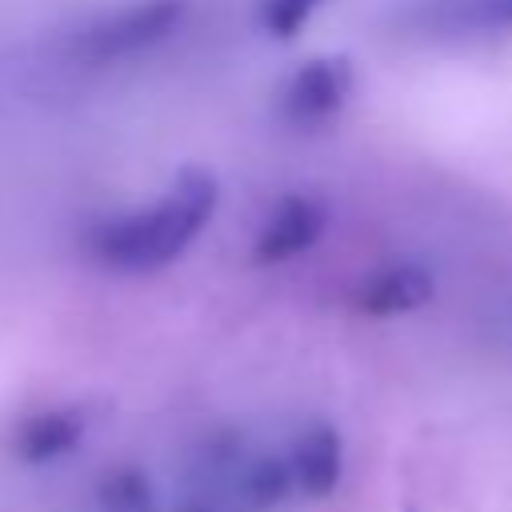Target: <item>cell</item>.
Here are the masks:
<instances>
[{
	"mask_svg": "<svg viewBox=\"0 0 512 512\" xmlns=\"http://www.w3.org/2000/svg\"><path fill=\"white\" fill-rule=\"evenodd\" d=\"M324 228H328L324 200L312 192H288L264 216L256 244H252V260L256 264H288V260L312 252L320 244Z\"/></svg>",
	"mask_w": 512,
	"mask_h": 512,
	"instance_id": "277c9868",
	"label": "cell"
},
{
	"mask_svg": "<svg viewBox=\"0 0 512 512\" xmlns=\"http://www.w3.org/2000/svg\"><path fill=\"white\" fill-rule=\"evenodd\" d=\"M216 204V176L208 168H184L152 204L100 220L88 232V252L100 268L112 272H156L192 248Z\"/></svg>",
	"mask_w": 512,
	"mask_h": 512,
	"instance_id": "6da1fadb",
	"label": "cell"
},
{
	"mask_svg": "<svg viewBox=\"0 0 512 512\" xmlns=\"http://www.w3.org/2000/svg\"><path fill=\"white\" fill-rule=\"evenodd\" d=\"M92 504H96V512H160V492L144 468L120 464L96 480Z\"/></svg>",
	"mask_w": 512,
	"mask_h": 512,
	"instance_id": "9c48e42d",
	"label": "cell"
},
{
	"mask_svg": "<svg viewBox=\"0 0 512 512\" xmlns=\"http://www.w3.org/2000/svg\"><path fill=\"white\" fill-rule=\"evenodd\" d=\"M324 0H260V28L268 36H280V40H292L320 8Z\"/></svg>",
	"mask_w": 512,
	"mask_h": 512,
	"instance_id": "8fae6325",
	"label": "cell"
},
{
	"mask_svg": "<svg viewBox=\"0 0 512 512\" xmlns=\"http://www.w3.org/2000/svg\"><path fill=\"white\" fill-rule=\"evenodd\" d=\"M84 436H88V416L80 408H72V404L36 408L12 428L8 452L28 468H44V464L72 456L84 444Z\"/></svg>",
	"mask_w": 512,
	"mask_h": 512,
	"instance_id": "52a82bcc",
	"label": "cell"
},
{
	"mask_svg": "<svg viewBox=\"0 0 512 512\" xmlns=\"http://www.w3.org/2000/svg\"><path fill=\"white\" fill-rule=\"evenodd\" d=\"M188 16V0H132L100 20H92L76 44L72 56L104 68V64H120V60H136L144 52H152L156 44H164Z\"/></svg>",
	"mask_w": 512,
	"mask_h": 512,
	"instance_id": "7a4b0ae2",
	"label": "cell"
},
{
	"mask_svg": "<svg viewBox=\"0 0 512 512\" xmlns=\"http://www.w3.org/2000/svg\"><path fill=\"white\" fill-rule=\"evenodd\" d=\"M432 20L440 28H468V32L512 28V0H436Z\"/></svg>",
	"mask_w": 512,
	"mask_h": 512,
	"instance_id": "30bf717a",
	"label": "cell"
},
{
	"mask_svg": "<svg viewBox=\"0 0 512 512\" xmlns=\"http://www.w3.org/2000/svg\"><path fill=\"white\" fill-rule=\"evenodd\" d=\"M172 512H224V504L212 500V496H204V492H188Z\"/></svg>",
	"mask_w": 512,
	"mask_h": 512,
	"instance_id": "7c38bea8",
	"label": "cell"
},
{
	"mask_svg": "<svg viewBox=\"0 0 512 512\" xmlns=\"http://www.w3.org/2000/svg\"><path fill=\"white\" fill-rule=\"evenodd\" d=\"M432 296H436V276L424 264L392 260L356 284L352 304H356V312H364L372 320H388V316H408V312L424 308Z\"/></svg>",
	"mask_w": 512,
	"mask_h": 512,
	"instance_id": "ba28073f",
	"label": "cell"
},
{
	"mask_svg": "<svg viewBox=\"0 0 512 512\" xmlns=\"http://www.w3.org/2000/svg\"><path fill=\"white\" fill-rule=\"evenodd\" d=\"M284 460H288V472H292V492L308 504L332 500L344 484L348 452H344L340 428L328 424V420H312L308 428H300L296 440L288 444Z\"/></svg>",
	"mask_w": 512,
	"mask_h": 512,
	"instance_id": "5b68a950",
	"label": "cell"
},
{
	"mask_svg": "<svg viewBox=\"0 0 512 512\" xmlns=\"http://www.w3.org/2000/svg\"><path fill=\"white\" fill-rule=\"evenodd\" d=\"M348 96H352V60L312 56L288 76L280 92V116L292 128H320L344 112Z\"/></svg>",
	"mask_w": 512,
	"mask_h": 512,
	"instance_id": "3957f363",
	"label": "cell"
},
{
	"mask_svg": "<svg viewBox=\"0 0 512 512\" xmlns=\"http://www.w3.org/2000/svg\"><path fill=\"white\" fill-rule=\"evenodd\" d=\"M292 472L284 452H260V448H240L236 460L228 464L216 500L232 512H276L292 500Z\"/></svg>",
	"mask_w": 512,
	"mask_h": 512,
	"instance_id": "8992f818",
	"label": "cell"
}]
</instances>
